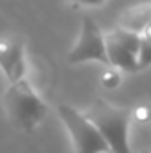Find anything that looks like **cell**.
Returning <instances> with one entry per match:
<instances>
[{
	"instance_id": "cell-10",
	"label": "cell",
	"mask_w": 151,
	"mask_h": 153,
	"mask_svg": "<svg viewBox=\"0 0 151 153\" xmlns=\"http://www.w3.org/2000/svg\"><path fill=\"white\" fill-rule=\"evenodd\" d=\"M101 84H103V87H107V89H115V87L121 84V75H119L115 70H107V71L101 75Z\"/></svg>"
},
{
	"instance_id": "cell-4",
	"label": "cell",
	"mask_w": 151,
	"mask_h": 153,
	"mask_svg": "<svg viewBox=\"0 0 151 153\" xmlns=\"http://www.w3.org/2000/svg\"><path fill=\"white\" fill-rule=\"evenodd\" d=\"M68 61L71 64L85 62V61H98V62L109 64V59L105 53V38L91 16H84L80 38L75 43V46L70 50Z\"/></svg>"
},
{
	"instance_id": "cell-6",
	"label": "cell",
	"mask_w": 151,
	"mask_h": 153,
	"mask_svg": "<svg viewBox=\"0 0 151 153\" xmlns=\"http://www.w3.org/2000/svg\"><path fill=\"white\" fill-rule=\"evenodd\" d=\"M150 22H151L150 2H142V4L132 5L126 11H123V14L119 16V27L128 30V32L139 34V36L150 30Z\"/></svg>"
},
{
	"instance_id": "cell-11",
	"label": "cell",
	"mask_w": 151,
	"mask_h": 153,
	"mask_svg": "<svg viewBox=\"0 0 151 153\" xmlns=\"http://www.w3.org/2000/svg\"><path fill=\"white\" fill-rule=\"evenodd\" d=\"M71 2L80 4V5H100V4H103L105 0H71Z\"/></svg>"
},
{
	"instance_id": "cell-5",
	"label": "cell",
	"mask_w": 151,
	"mask_h": 153,
	"mask_svg": "<svg viewBox=\"0 0 151 153\" xmlns=\"http://www.w3.org/2000/svg\"><path fill=\"white\" fill-rule=\"evenodd\" d=\"M0 68L9 84L18 82L25 75V52L23 43L18 39H0Z\"/></svg>"
},
{
	"instance_id": "cell-7",
	"label": "cell",
	"mask_w": 151,
	"mask_h": 153,
	"mask_svg": "<svg viewBox=\"0 0 151 153\" xmlns=\"http://www.w3.org/2000/svg\"><path fill=\"white\" fill-rule=\"evenodd\" d=\"M105 53H107V59H109V66H114V68L123 70V71H130V73L139 71L137 57L109 38H105Z\"/></svg>"
},
{
	"instance_id": "cell-8",
	"label": "cell",
	"mask_w": 151,
	"mask_h": 153,
	"mask_svg": "<svg viewBox=\"0 0 151 153\" xmlns=\"http://www.w3.org/2000/svg\"><path fill=\"white\" fill-rule=\"evenodd\" d=\"M105 38L115 41L117 45H121L123 48H126L128 52H132L137 57V50H139V45H141V36L139 34H133V32H128V30L117 27V29H114L112 32H109Z\"/></svg>"
},
{
	"instance_id": "cell-13",
	"label": "cell",
	"mask_w": 151,
	"mask_h": 153,
	"mask_svg": "<svg viewBox=\"0 0 151 153\" xmlns=\"http://www.w3.org/2000/svg\"><path fill=\"white\" fill-rule=\"evenodd\" d=\"M141 153H150V152H148V150H144V152H141Z\"/></svg>"
},
{
	"instance_id": "cell-1",
	"label": "cell",
	"mask_w": 151,
	"mask_h": 153,
	"mask_svg": "<svg viewBox=\"0 0 151 153\" xmlns=\"http://www.w3.org/2000/svg\"><path fill=\"white\" fill-rule=\"evenodd\" d=\"M4 109L11 123L21 132H32L48 112L46 103L25 76L7 87L4 94Z\"/></svg>"
},
{
	"instance_id": "cell-2",
	"label": "cell",
	"mask_w": 151,
	"mask_h": 153,
	"mask_svg": "<svg viewBox=\"0 0 151 153\" xmlns=\"http://www.w3.org/2000/svg\"><path fill=\"white\" fill-rule=\"evenodd\" d=\"M85 117L100 132L110 153H132L128 143V128H130L128 109L115 107L105 100H96L85 112Z\"/></svg>"
},
{
	"instance_id": "cell-9",
	"label": "cell",
	"mask_w": 151,
	"mask_h": 153,
	"mask_svg": "<svg viewBox=\"0 0 151 153\" xmlns=\"http://www.w3.org/2000/svg\"><path fill=\"white\" fill-rule=\"evenodd\" d=\"M151 64V41H150V30L141 34V45L137 50V66L139 70H146Z\"/></svg>"
},
{
	"instance_id": "cell-3",
	"label": "cell",
	"mask_w": 151,
	"mask_h": 153,
	"mask_svg": "<svg viewBox=\"0 0 151 153\" xmlns=\"http://www.w3.org/2000/svg\"><path fill=\"white\" fill-rule=\"evenodd\" d=\"M57 112L70 132L75 153H110L107 143L94 128V125L85 117V114L66 103H61L57 107Z\"/></svg>"
},
{
	"instance_id": "cell-12",
	"label": "cell",
	"mask_w": 151,
	"mask_h": 153,
	"mask_svg": "<svg viewBox=\"0 0 151 153\" xmlns=\"http://www.w3.org/2000/svg\"><path fill=\"white\" fill-rule=\"evenodd\" d=\"M135 116H137V117H139L141 121H146V119H148V111H146V109L142 107V109H139V111H135Z\"/></svg>"
}]
</instances>
